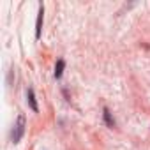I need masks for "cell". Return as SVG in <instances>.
Returning <instances> with one entry per match:
<instances>
[{
	"label": "cell",
	"mask_w": 150,
	"mask_h": 150,
	"mask_svg": "<svg viewBox=\"0 0 150 150\" xmlns=\"http://www.w3.org/2000/svg\"><path fill=\"white\" fill-rule=\"evenodd\" d=\"M25 127H27V118H25L23 113H20L18 118H16V122H14L13 132H11V139H13L14 145L21 141V138H23V134H25Z\"/></svg>",
	"instance_id": "6da1fadb"
},
{
	"label": "cell",
	"mask_w": 150,
	"mask_h": 150,
	"mask_svg": "<svg viewBox=\"0 0 150 150\" xmlns=\"http://www.w3.org/2000/svg\"><path fill=\"white\" fill-rule=\"evenodd\" d=\"M42 20H44V6L39 4V13H37V21H35V39L41 37L42 32Z\"/></svg>",
	"instance_id": "7a4b0ae2"
},
{
	"label": "cell",
	"mask_w": 150,
	"mask_h": 150,
	"mask_svg": "<svg viewBox=\"0 0 150 150\" xmlns=\"http://www.w3.org/2000/svg\"><path fill=\"white\" fill-rule=\"evenodd\" d=\"M27 103H28V106H30V110H32L34 113H37V111H39L37 99H35V94H34V90H32V88H28V90H27Z\"/></svg>",
	"instance_id": "3957f363"
},
{
	"label": "cell",
	"mask_w": 150,
	"mask_h": 150,
	"mask_svg": "<svg viewBox=\"0 0 150 150\" xmlns=\"http://www.w3.org/2000/svg\"><path fill=\"white\" fill-rule=\"evenodd\" d=\"M103 117H104V122H106V125L113 129V127H115V120H113V117H111V113H110V110H108L106 106L103 108Z\"/></svg>",
	"instance_id": "277c9868"
},
{
	"label": "cell",
	"mask_w": 150,
	"mask_h": 150,
	"mask_svg": "<svg viewBox=\"0 0 150 150\" xmlns=\"http://www.w3.org/2000/svg\"><path fill=\"white\" fill-rule=\"evenodd\" d=\"M64 67H65V62L64 58H58L57 60V65H55V78H62V74H64Z\"/></svg>",
	"instance_id": "5b68a950"
}]
</instances>
